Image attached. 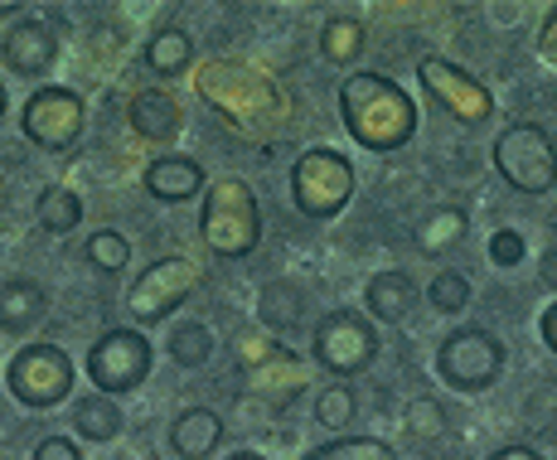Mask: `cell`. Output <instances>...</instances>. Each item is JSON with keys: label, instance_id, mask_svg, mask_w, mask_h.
<instances>
[{"label": "cell", "instance_id": "obj_33", "mask_svg": "<svg viewBox=\"0 0 557 460\" xmlns=\"http://www.w3.org/2000/svg\"><path fill=\"white\" fill-rule=\"evenodd\" d=\"M490 460H543V456L533 451V446H505V451H495Z\"/></svg>", "mask_w": 557, "mask_h": 460}, {"label": "cell", "instance_id": "obj_12", "mask_svg": "<svg viewBox=\"0 0 557 460\" xmlns=\"http://www.w3.org/2000/svg\"><path fill=\"white\" fill-rule=\"evenodd\" d=\"M0 59H5V69L20 73V78H39V73H49L53 59H59V35H53L45 20H20V25H10V35L0 39Z\"/></svg>", "mask_w": 557, "mask_h": 460}, {"label": "cell", "instance_id": "obj_11", "mask_svg": "<svg viewBox=\"0 0 557 460\" xmlns=\"http://www.w3.org/2000/svg\"><path fill=\"white\" fill-rule=\"evenodd\" d=\"M199 286V266L189 257H160L141 272V282L126 296V310H132L141 325H160L170 320V310L185 306V296Z\"/></svg>", "mask_w": 557, "mask_h": 460}, {"label": "cell", "instance_id": "obj_21", "mask_svg": "<svg viewBox=\"0 0 557 460\" xmlns=\"http://www.w3.org/2000/svg\"><path fill=\"white\" fill-rule=\"evenodd\" d=\"M35 219H39V228H49V233H73L83 223V199L63 185H49L35 204Z\"/></svg>", "mask_w": 557, "mask_h": 460}, {"label": "cell", "instance_id": "obj_23", "mask_svg": "<svg viewBox=\"0 0 557 460\" xmlns=\"http://www.w3.org/2000/svg\"><path fill=\"white\" fill-rule=\"evenodd\" d=\"M301 460H398V456H393V446L379 442V436H335V442H325V446H310Z\"/></svg>", "mask_w": 557, "mask_h": 460}, {"label": "cell", "instance_id": "obj_4", "mask_svg": "<svg viewBox=\"0 0 557 460\" xmlns=\"http://www.w3.org/2000/svg\"><path fill=\"white\" fill-rule=\"evenodd\" d=\"M349 195H355V165L339 151L315 146L292 165V199L306 219H335Z\"/></svg>", "mask_w": 557, "mask_h": 460}, {"label": "cell", "instance_id": "obj_31", "mask_svg": "<svg viewBox=\"0 0 557 460\" xmlns=\"http://www.w3.org/2000/svg\"><path fill=\"white\" fill-rule=\"evenodd\" d=\"M539 53L548 63H557V5L543 15V29H539Z\"/></svg>", "mask_w": 557, "mask_h": 460}, {"label": "cell", "instance_id": "obj_1", "mask_svg": "<svg viewBox=\"0 0 557 460\" xmlns=\"http://www.w3.org/2000/svg\"><path fill=\"white\" fill-rule=\"evenodd\" d=\"M339 116H345V132L355 136L363 151H403L417 136V107L412 98L383 73H349L339 83Z\"/></svg>", "mask_w": 557, "mask_h": 460}, {"label": "cell", "instance_id": "obj_10", "mask_svg": "<svg viewBox=\"0 0 557 460\" xmlns=\"http://www.w3.org/2000/svg\"><path fill=\"white\" fill-rule=\"evenodd\" d=\"M417 78H422L426 98L442 107L446 116H456V122L466 126H480L490 122V112H495V98H490V88L475 78V73H466L460 63L451 59H422V69H417Z\"/></svg>", "mask_w": 557, "mask_h": 460}, {"label": "cell", "instance_id": "obj_14", "mask_svg": "<svg viewBox=\"0 0 557 460\" xmlns=\"http://www.w3.org/2000/svg\"><path fill=\"white\" fill-rule=\"evenodd\" d=\"M146 189L160 204H185L203 189V170L199 160H185V156H160L146 165Z\"/></svg>", "mask_w": 557, "mask_h": 460}, {"label": "cell", "instance_id": "obj_18", "mask_svg": "<svg viewBox=\"0 0 557 460\" xmlns=\"http://www.w3.org/2000/svg\"><path fill=\"white\" fill-rule=\"evenodd\" d=\"M189 59H195V39L180 25L156 29L151 45H146V63H151V73H160V78H180L189 69Z\"/></svg>", "mask_w": 557, "mask_h": 460}, {"label": "cell", "instance_id": "obj_16", "mask_svg": "<svg viewBox=\"0 0 557 460\" xmlns=\"http://www.w3.org/2000/svg\"><path fill=\"white\" fill-rule=\"evenodd\" d=\"M180 126H185V112H180V102L170 92L146 88L132 98V132L141 141H175Z\"/></svg>", "mask_w": 557, "mask_h": 460}, {"label": "cell", "instance_id": "obj_25", "mask_svg": "<svg viewBox=\"0 0 557 460\" xmlns=\"http://www.w3.org/2000/svg\"><path fill=\"white\" fill-rule=\"evenodd\" d=\"M355 388H349V383H330L325 393H320L315 398V422L325 426V432H345L349 422H355Z\"/></svg>", "mask_w": 557, "mask_h": 460}, {"label": "cell", "instance_id": "obj_32", "mask_svg": "<svg viewBox=\"0 0 557 460\" xmlns=\"http://www.w3.org/2000/svg\"><path fill=\"white\" fill-rule=\"evenodd\" d=\"M539 335H543V345H548L553 355H557V301H553L548 310H543V320H539Z\"/></svg>", "mask_w": 557, "mask_h": 460}, {"label": "cell", "instance_id": "obj_26", "mask_svg": "<svg viewBox=\"0 0 557 460\" xmlns=\"http://www.w3.org/2000/svg\"><path fill=\"white\" fill-rule=\"evenodd\" d=\"M426 301H432V310H442V315H460L470 306V282L460 272H451V266H442L432 276V286H426Z\"/></svg>", "mask_w": 557, "mask_h": 460}, {"label": "cell", "instance_id": "obj_8", "mask_svg": "<svg viewBox=\"0 0 557 460\" xmlns=\"http://www.w3.org/2000/svg\"><path fill=\"white\" fill-rule=\"evenodd\" d=\"M151 373V339L141 330H102L98 345L88 349V378L98 393H132Z\"/></svg>", "mask_w": 557, "mask_h": 460}, {"label": "cell", "instance_id": "obj_27", "mask_svg": "<svg viewBox=\"0 0 557 460\" xmlns=\"http://www.w3.org/2000/svg\"><path fill=\"white\" fill-rule=\"evenodd\" d=\"M88 262L98 266V272H122V266L132 262V243H126L122 233H112V228L92 233L88 238Z\"/></svg>", "mask_w": 557, "mask_h": 460}, {"label": "cell", "instance_id": "obj_35", "mask_svg": "<svg viewBox=\"0 0 557 460\" xmlns=\"http://www.w3.org/2000/svg\"><path fill=\"white\" fill-rule=\"evenodd\" d=\"M0 116H5V88H0Z\"/></svg>", "mask_w": 557, "mask_h": 460}, {"label": "cell", "instance_id": "obj_22", "mask_svg": "<svg viewBox=\"0 0 557 460\" xmlns=\"http://www.w3.org/2000/svg\"><path fill=\"white\" fill-rule=\"evenodd\" d=\"M466 238V213L460 209H436L422 219V228H417V248L426 257H442L446 248H456V243Z\"/></svg>", "mask_w": 557, "mask_h": 460}, {"label": "cell", "instance_id": "obj_7", "mask_svg": "<svg viewBox=\"0 0 557 460\" xmlns=\"http://www.w3.org/2000/svg\"><path fill=\"white\" fill-rule=\"evenodd\" d=\"M499 369H505V345H499V335H490V330L466 325V330H456V335H446L442 349H436V373H442L456 393H485L490 383L499 378Z\"/></svg>", "mask_w": 557, "mask_h": 460}, {"label": "cell", "instance_id": "obj_19", "mask_svg": "<svg viewBox=\"0 0 557 460\" xmlns=\"http://www.w3.org/2000/svg\"><path fill=\"white\" fill-rule=\"evenodd\" d=\"M73 426H78L83 442H112L116 432H122V412H116V402L107 398V393H88V398L73 402Z\"/></svg>", "mask_w": 557, "mask_h": 460}, {"label": "cell", "instance_id": "obj_29", "mask_svg": "<svg viewBox=\"0 0 557 460\" xmlns=\"http://www.w3.org/2000/svg\"><path fill=\"white\" fill-rule=\"evenodd\" d=\"M523 257H529V243H523L519 228H499L495 238H490V262L495 266H519Z\"/></svg>", "mask_w": 557, "mask_h": 460}, {"label": "cell", "instance_id": "obj_17", "mask_svg": "<svg viewBox=\"0 0 557 460\" xmlns=\"http://www.w3.org/2000/svg\"><path fill=\"white\" fill-rule=\"evenodd\" d=\"M45 310H49L45 286L29 282V276H10V282L0 286V330H5V335L35 330L39 320H45Z\"/></svg>", "mask_w": 557, "mask_h": 460}, {"label": "cell", "instance_id": "obj_3", "mask_svg": "<svg viewBox=\"0 0 557 460\" xmlns=\"http://www.w3.org/2000/svg\"><path fill=\"white\" fill-rule=\"evenodd\" d=\"M495 170L519 195H548L557 189V146L543 126L513 122L495 136Z\"/></svg>", "mask_w": 557, "mask_h": 460}, {"label": "cell", "instance_id": "obj_20", "mask_svg": "<svg viewBox=\"0 0 557 460\" xmlns=\"http://www.w3.org/2000/svg\"><path fill=\"white\" fill-rule=\"evenodd\" d=\"M320 53L330 63H339V69H349L363 53V25L355 15H330L325 29H320Z\"/></svg>", "mask_w": 557, "mask_h": 460}, {"label": "cell", "instance_id": "obj_24", "mask_svg": "<svg viewBox=\"0 0 557 460\" xmlns=\"http://www.w3.org/2000/svg\"><path fill=\"white\" fill-rule=\"evenodd\" d=\"M209 355H213V335L199 320H180V325L170 330V359H175L180 369H203Z\"/></svg>", "mask_w": 557, "mask_h": 460}, {"label": "cell", "instance_id": "obj_9", "mask_svg": "<svg viewBox=\"0 0 557 460\" xmlns=\"http://www.w3.org/2000/svg\"><path fill=\"white\" fill-rule=\"evenodd\" d=\"M83 98L69 88H35L25 98V112H20V132L39 146V151H69L83 136Z\"/></svg>", "mask_w": 557, "mask_h": 460}, {"label": "cell", "instance_id": "obj_30", "mask_svg": "<svg viewBox=\"0 0 557 460\" xmlns=\"http://www.w3.org/2000/svg\"><path fill=\"white\" fill-rule=\"evenodd\" d=\"M35 460H83V456L69 436H45V442L35 446Z\"/></svg>", "mask_w": 557, "mask_h": 460}, {"label": "cell", "instance_id": "obj_13", "mask_svg": "<svg viewBox=\"0 0 557 460\" xmlns=\"http://www.w3.org/2000/svg\"><path fill=\"white\" fill-rule=\"evenodd\" d=\"M223 442V417L209 408H185L170 422V446L180 460H209Z\"/></svg>", "mask_w": 557, "mask_h": 460}, {"label": "cell", "instance_id": "obj_15", "mask_svg": "<svg viewBox=\"0 0 557 460\" xmlns=\"http://www.w3.org/2000/svg\"><path fill=\"white\" fill-rule=\"evenodd\" d=\"M363 306H369V320H383V325H398L407 310L417 306V282L403 266H388L379 272L369 286H363Z\"/></svg>", "mask_w": 557, "mask_h": 460}, {"label": "cell", "instance_id": "obj_28", "mask_svg": "<svg viewBox=\"0 0 557 460\" xmlns=\"http://www.w3.org/2000/svg\"><path fill=\"white\" fill-rule=\"evenodd\" d=\"M446 432V412L436 398H417L412 408H407V436H417V442H436V436Z\"/></svg>", "mask_w": 557, "mask_h": 460}, {"label": "cell", "instance_id": "obj_5", "mask_svg": "<svg viewBox=\"0 0 557 460\" xmlns=\"http://www.w3.org/2000/svg\"><path fill=\"white\" fill-rule=\"evenodd\" d=\"M5 383H10V398L20 408H59L63 398L73 393V359L63 355L59 345H25L5 369Z\"/></svg>", "mask_w": 557, "mask_h": 460}, {"label": "cell", "instance_id": "obj_6", "mask_svg": "<svg viewBox=\"0 0 557 460\" xmlns=\"http://www.w3.org/2000/svg\"><path fill=\"white\" fill-rule=\"evenodd\" d=\"M310 349H315V363L325 373L355 378V373H363L373 359H379V330H373V320L359 315V310H330V315L315 325Z\"/></svg>", "mask_w": 557, "mask_h": 460}, {"label": "cell", "instance_id": "obj_2", "mask_svg": "<svg viewBox=\"0 0 557 460\" xmlns=\"http://www.w3.org/2000/svg\"><path fill=\"white\" fill-rule=\"evenodd\" d=\"M199 233L213 257H248L257 243H262V209H257V195L233 175L213 179V185L203 189Z\"/></svg>", "mask_w": 557, "mask_h": 460}, {"label": "cell", "instance_id": "obj_34", "mask_svg": "<svg viewBox=\"0 0 557 460\" xmlns=\"http://www.w3.org/2000/svg\"><path fill=\"white\" fill-rule=\"evenodd\" d=\"M228 460H267V456H262V451H233Z\"/></svg>", "mask_w": 557, "mask_h": 460}]
</instances>
